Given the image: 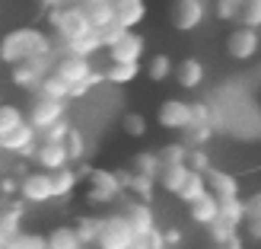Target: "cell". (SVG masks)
Returning <instances> with one entry per match:
<instances>
[{
	"label": "cell",
	"mask_w": 261,
	"mask_h": 249,
	"mask_svg": "<svg viewBox=\"0 0 261 249\" xmlns=\"http://www.w3.org/2000/svg\"><path fill=\"white\" fill-rule=\"evenodd\" d=\"M45 55H55V45H51V35L38 26H19V29H10L0 38V61L7 67L29 58H45Z\"/></svg>",
	"instance_id": "obj_1"
},
{
	"label": "cell",
	"mask_w": 261,
	"mask_h": 249,
	"mask_svg": "<svg viewBox=\"0 0 261 249\" xmlns=\"http://www.w3.org/2000/svg\"><path fill=\"white\" fill-rule=\"evenodd\" d=\"M48 22H51V32L58 35L61 45L93 32V26H89V19H86V10L80 4H64V7L48 10Z\"/></svg>",
	"instance_id": "obj_2"
},
{
	"label": "cell",
	"mask_w": 261,
	"mask_h": 249,
	"mask_svg": "<svg viewBox=\"0 0 261 249\" xmlns=\"http://www.w3.org/2000/svg\"><path fill=\"white\" fill-rule=\"evenodd\" d=\"M134 230H130V224L124 220L121 211H115L109 217H99V233H96V249H127L130 243H134Z\"/></svg>",
	"instance_id": "obj_3"
},
{
	"label": "cell",
	"mask_w": 261,
	"mask_h": 249,
	"mask_svg": "<svg viewBox=\"0 0 261 249\" xmlns=\"http://www.w3.org/2000/svg\"><path fill=\"white\" fill-rule=\"evenodd\" d=\"M86 182H89V195H86V198L93 205H112L124 192L121 189V176L115 173V169H89Z\"/></svg>",
	"instance_id": "obj_4"
},
{
	"label": "cell",
	"mask_w": 261,
	"mask_h": 249,
	"mask_svg": "<svg viewBox=\"0 0 261 249\" xmlns=\"http://www.w3.org/2000/svg\"><path fill=\"white\" fill-rule=\"evenodd\" d=\"M61 119H67V102H58V99H45V96H35L29 115H25V125H29L35 134H42L48 125H55Z\"/></svg>",
	"instance_id": "obj_5"
},
{
	"label": "cell",
	"mask_w": 261,
	"mask_h": 249,
	"mask_svg": "<svg viewBox=\"0 0 261 249\" xmlns=\"http://www.w3.org/2000/svg\"><path fill=\"white\" fill-rule=\"evenodd\" d=\"M207 19V4L204 0H172L169 7V22L178 32H191Z\"/></svg>",
	"instance_id": "obj_6"
},
{
	"label": "cell",
	"mask_w": 261,
	"mask_h": 249,
	"mask_svg": "<svg viewBox=\"0 0 261 249\" xmlns=\"http://www.w3.org/2000/svg\"><path fill=\"white\" fill-rule=\"evenodd\" d=\"M51 74V55L45 58H29V61H19L10 67V80L16 83L19 89H38V83H42V77Z\"/></svg>",
	"instance_id": "obj_7"
},
{
	"label": "cell",
	"mask_w": 261,
	"mask_h": 249,
	"mask_svg": "<svg viewBox=\"0 0 261 249\" xmlns=\"http://www.w3.org/2000/svg\"><path fill=\"white\" fill-rule=\"evenodd\" d=\"M226 55L232 61H252L261 48V32L258 29H245V26H236L229 35H226Z\"/></svg>",
	"instance_id": "obj_8"
},
{
	"label": "cell",
	"mask_w": 261,
	"mask_h": 249,
	"mask_svg": "<svg viewBox=\"0 0 261 249\" xmlns=\"http://www.w3.org/2000/svg\"><path fill=\"white\" fill-rule=\"evenodd\" d=\"M156 122H160V128H166V131H185L188 125H191V102H185V99H163L160 102V109H156Z\"/></svg>",
	"instance_id": "obj_9"
},
{
	"label": "cell",
	"mask_w": 261,
	"mask_h": 249,
	"mask_svg": "<svg viewBox=\"0 0 261 249\" xmlns=\"http://www.w3.org/2000/svg\"><path fill=\"white\" fill-rule=\"evenodd\" d=\"M16 192H19V198L25 201V205H48V201H55V189H51V173H29L19 186H16Z\"/></svg>",
	"instance_id": "obj_10"
},
{
	"label": "cell",
	"mask_w": 261,
	"mask_h": 249,
	"mask_svg": "<svg viewBox=\"0 0 261 249\" xmlns=\"http://www.w3.org/2000/svg\"><path fill=\"white\" fill-rule=\"evenodd\" d=\"M143 55H147V38H143L137 29L134 32H124L118 42L109 48L112 64H140Z\"/></svg>",
	"instance_id": "obj_11"
},
{
	"label": "cell",
	"mask_w": 261,
	"mask_h": 249,
	"mask_svg": "<svg viewBox=\"0 0 261 249\" xmlns=\"http://www.w3.org/2000/svg\"><path fill=\"white\" fill-rule=\"evenodd\" d=\"M121 214H124V220L130 224V230H134V237L137 240H143L147 233H153L156 227V214H153V205H147V201H127L124 208H121Z\"/></svg>",
	"instance_id": "obj_12"
},
{
	"label": "cell",
	"mask_w": 261,
	"mask_h": 249,
	"mask_svg": "<svg viewBox=\"0 0 261 249\" xmlns=\"http://www.w3.org/2000/svg\"><path fill=\"white\" fill-rule=\"evenodd\" d=\"M93 71H96V67H93V61H89V58H73V55H61L55 64H51V74H58L67 86L86 80Z\"/></svg>",
	"instance_id": "obj_13"
},
{
	"label": "cell",
	"mask_w": 261,
	"mask_h": 249,
	"mask_svg": "<svg viewBox=\"0 0 261 249\" xmlns=\"http://www.w3.org/2000/svg\"><path fill=\"white\" fill-rule=\"evenodd\" d=\"M112 16L121 29L134 32L147 19V0H112Z\"/></svg>",
	"instance_id": "obj_14"
},
{
	"label": "cell",
	"mask_w": 261,
	"mask_h": 249,
	"mask_svg": "<svg viewBox=\"0 0 261 249\" xmlns=\"http://www.w3.org/2000/svg\"><path fill=\"white\" fill-rule=\"evenodd\" d=\"M38 147V134L29 128V125H19V128H13L10 134L0 138V150H7V153H19V156H32Z\"/></svg>",
	"instance_id": "obj_15"
},
{
	"label": "cell",
	"mask_w": 261,
	"mask_h": 249,
	"mask_svg": "<svg viewBox=\"0 0 261 249\" xmlns=\"http://www.w3.org/2000/svg\"><path fill=\"white\" fill-rule=\"evenodd\" d=\"M204 186H207V192H211L214 198H239V179L232 173H226V169L211 166L204 173Z\"/></svg>",
	"instance_id": "obj_16"
},
{
	"label": "cell",
	"mask_w": 261,
	"mask_h": 249,
	"mask_svg": "<svg viewBox=\"0 0 261 249\" xmlns=\"http://www.w3.org/2000/svg\"><path fill=\"white\" fill-rule=\"evenodd\" d=\"M172 77L178 80L181 89H198L207 80V71H204V64L198 58H181L178 64H172Z\"/></svg>",
	"instance_id": "obj_17"
},
{
	"label": "cell",
	"mask_w": 261,
	"mask_h": 249,
	"mask_svg": "<svg viewBox=\"0 0 261 249\" xmlns=\"http://www.w3.org/2000/svg\"><path fill=\"white\" fill-rule=\"evenodd\" d=\"M35 163L45 169V173H55V169H64V166H70V160H67V150H64V144H48V141H42L35 147Z\"/></svg>",
	"instance_id": "obj_18"
},
{
	"label": "cell",
	"mask_w": 261,
	"mask_h": 249,
	"mask_svg": "<svg viewBox=\"0 0 261 249\" xmlns=\"http://www.w3.org/2000/svg\"><path fill=\"white\" fill-rule=\"evenodd\" d=\"M45 246H48V249H86L83 240L76 237L73 224H58V227L45 237Z\"/></svg>",
	"instance_id": "obj_19"
},
{
	"label": "cell",
	"mask_w": 261,
	"mask_h": 249,
	"mask_svg": "<svg viewBox=\"0 0 261 249\" xmlns=\"http://www.w3.org/2000/svg\"><path fill=\"white\" fill-rule=\"evenodd\" d=\"M188 217H191V224L207 227V224L217 217V198H214L211 192H204L201 198H194V201L188 205Z\"/></svg>",
	"instance_id": "obj_20"
},
{
	"label": "cell",
	"mask_w": 261,
	"mask_h": 249,
	"mask_svg": "<svg viewBox=\"0 0 261 249\" xmlns=\"http://www.w3.org/2000/svg\"><path fill=\"white\" fill-rule=\"evenodd\" d=\"M188 179V166L185 163H175V166H160V173H156V182H160V189L169 192V195H178L181 182Z\"/></svg>",
	"instance_id": "obj_21"
},
{
	"label": "cell",
	"mask_w": 261,
	"mask_h": 249,
	"mask_svg": "<svg viewBox=\"0 0 261 249\" xmlns=\"http://www.w3.org/2000/svg\"><path fill=\"white\" fill-rule=\"evenodd\" d=\"M80 186V176H76V169L64 166V169H55L51 173V189H55V198H70Z\"/></svg>",
	"instance_id": "obj_22"
},
{
	"label": "cell",
	"mask_w": 261,
	"mask_h": 249,
	"mask_svg": "<svg viewBox=\"0 0 261 249\" xmlns=\"http://www.w3.org/2000/svg\"><path fill=\"white\" fill-rule=\"evenodd\" d=\"M153 186H156V179L150 176H140V173H127L124 176V192H130L137 201H153Z\"/></svg>",
	"instance_id": "obj_23"
},
{
	"label": "cell",
	"mask_w": 261,
	"mask_h": 249,
	"mask_svg": "<svg viewBox=\"0 0 261 249\" xmlns=\"http://www.w3.org/2000/svg\"><path fill=\"white\" fill-rule=\"evenodd\" d=\"M80 7L86 10V19H89V26H93V32L102 29V26H109V22H115L112 0H93V4H80Z\"/></svg>",
	"instance_id": "obj_24"
},
{
	"label": "cell",
	"mask_w": 261,
	"mask_h": 249,
	"mask_svg": "<svg viewBox=\"0 0 261 249\" xmlns=\"http://www.w3.org/2000/svg\"><path fill=\"white\" fill-rule=\"evenodd\" d=\"M64 55H73V58H93L96 51H102V42L96 38V32H89L83 38H73V42H64Z\"/></svg>",
	"instance_id": "obj_25"
},
{
	"label": "cell",
	"mask_w": 261,
	"mask_h": 249,
	"mask_svg": "<svg viewBox=\"0 0 261 249\" xmlns=\"http://www.w3.org/2000/svg\"><path fill=\"white\" fill-rule=\"evenodd\" d=\"M140 74H143L140 64H112V67L102 74V80H109L115 86H127V83H134Z\"/></svg>",
	"instance_id": "obj_26"
},
{
	"label": "cell",
	"mask_w": 261,
	"mask_h": 249,
	"mask_svg": "<svg viewBox=\"0 0 261 249\" xmlns=\"http://www.w3.org/2000/svg\"><path fill=\"white\" fill-rule=\"evenodd\" d=\"M67 93H70V86L64 83L58 74H45V77H42V83H38V89H35V96L58 99V102H67Z\"/></svg>",
	"instance_id": "obj_27"
},
{
	"label": "cell",
	"mask_w": 261,
	"mask_h": 249,
	"mask_svg": "<svg viewBox=\"0 0 261 249\" xmlns=\"http://www.w3.org/2000/svg\"><path fill=\"white\" fill-rule=\"evenodd\" d=\"M217 217L226 220L229 227H242L245 220V211H242V198H217Z\"/></svg>",
	"instance_id": "obj_28"
},
{
	"label": "cell",
	"mask_w": 261,
	"mask_h": 249,
	"mask_svg": "<svg viewBox=\"0 0 261 249\" xmlns=\"http://www.w3.org/2000/svg\"><path fill=\"white\" fill-rule=\"evenodd\" d=\"M204 192H207V186H204V173H191V169H188V179L181 182V189H178V201L191 205L194 198H201Z\"/></svg>",
	"instance_id": "obj_29"
},
{
	"label": "cell",
	"mask_w": 261,
	"mask_h": 249,
	"mask_svg": "<svg viewBox=\"0 0 261 249\" xmlns=\"http://www.w3.org/2000/svg\"><path fill=\"white\" fill-rule=\"evenodd\" d=\"M64 150H67V160L70 163H80L86 156V134L80 128H70L67 138H64Z\"/></svg>",
	"instance_id": "obj_30"
},
{
	"label": "cell",
	"mask_w": 261,
	"mask_h": 249,
	"mask_svg": "<svg viewBox=\"0 0 261 249\" xmlns=\"http://www.w3.org/2000/svg\"><path fill=\"white\" fill-rule=\"evenodd\" d=\"M143 74H147L153 83L169 80V77H172V58H169V55H153L147 61V71H143Z\"/></svg>",
	"instance_id": "obj_31"
},
{
	"label": "cell",
	"mask_w": 261,
	"mask_h": 249,
	"mask_svg": "<svg viewBox=\"0 0 261 249\" xmlns=\"http://www.w3.org/2000/svg\"><path fill=\"white\" fill-rule=\"evenodd\" d=\"M25 122V115L19 106H13V102H0V138L10 134L13 128H19Z\"/></svg>",
	"instance_id": "obj_32"
},
{
	"label": "cell",
	"mask_w": 261,
	"mask_h": 249,
	"mask_svg": "<svg viewBox=\"0 0 261 249\" xmlns=\"http://www.w3.org/2000/svg\"><path fill=\"white\" fill-rule=\"evenodd\" d=\"M204 230H207V237H211V243H214V246H226L232 237H239V230H236V227H229L226 220H220V217H214Z\"/></svg>",
	"instance_id": "obj_33"
},
{
	"label": "cell",
	"mask_w": 261,
	"mask_h": 249,
	"mask_svg": "<svg viewBox=\"0 0 261 249\" xmlns=\"http://www.w3.org/2000/svg\"><path fill=\"white\" fill-rule=\"evenodd\" d=\"M188 156V147L181 141H172V144H163L160 153H156V160H160V166H175V163H185Z\"/></svg>",
	"instance_id": "obj_34"
},
{
	"label": "cell",
	"mask_w": 261,
	"mask_h": 249,
	"mask_svg": "<svg viewBox=\"0 0 261 249\" xmlns=\"http://www.w3.org/2000/svg\"><path fill=\"white\" fill-rule=\"evenodd\" d=\"M73 230H76V237L83 240V246H93V243H96V233H99V217L80 214V217L73 220Z\"/></svg>",
	"instance_id": "obj_35"
},
{
	"label": "cell",
	"mask_w": 261,
	"mask_h": 249,
	"mask_svg": "<svg viewBox=\"0 0 261 249\" xmlns=\"http://www.w3.org/2000/svg\"><path fill=\"white\" fill-rule=\"evenodd\" d=\"M7 249H48V246H45V233L19 230L16 237H10V240H7Z\"/></svg>",
	"instance_id": "obj_36"
},
{
	"label": "cell",
	"mask_w": 261,
	"mask_h": 249,
	"mask_svg": "<svg viewBox=\"0 0 261 249\" xmlns=\"http://www.w3.org/2000/svg\"><path fill=\"white\" fill-rule=\"evenodd\" d=\"M211 134H214V125H188L181 131V144L185 147H204L211 141Z\"/></svg>",
	"instance_id": "obj_37"
},
{
	"label": "cell",
	"mask_w": 261,
	"mask_h": 249,
	"mask_svg": "<svg viewBox=\"0 0 261 249\" xmlns=\"http://www.w3.org/2000/svg\"><path fill=\"white\" fill-rule=\"evenodd\" d=\"M130 173H140V176L156 179V173H160V160H156V153L153 150H140L134 156V163H130Z\"/></svg>",
	"instance_id": "obj_38"
},
{
	"label": "cell",
	"mask_w": 261,
	"mask_h": 249,
	"mask_svg": "<svg viewBox=\"0 0 261 249\" xmlns=\"http://www.w3.org/2000/svg\"><path fill=\"white\" fill-rule=\"evenodd\" d=\"M239 26H245V29H261V0H245V4L239 7Z\"/></svg>",
	"instance_id": "obj_39"
},
{
	"label": "cell",
	"mask_w": 261,
	"mask_h": 249,
	"mask_svg": "<svg viewBox=\"0 0 261 249\" xmlns=\"http://www.w3.org/2000/svg\"><path fill=\"white\" fill-rule=\"evenodd\" d=\"M121 131L127 138H143L150 131V125H147V119H143L140 112H124L121 115Z\"/></svg>",
	"instance_id": "obj_40"
},
{
	"label": "cell",
	"mask_w": 261,
	"mask_h": 249,
	"mask_svg": "<svg viewBox=\"0 0 261 249\" xmlns=\"http://www.w3.org/2000/svg\"><path fill=\"white\" fill-rule=\"evenodd\" d=\"M185 166L191 169V173H207V169H211V156H207V150H204V147H188Z\"/></svg>",
	"instance_id": "obj_41"
},
{
	"label": "cell",
	"mask_w": 261,
	"mask_h": 249,
	"mask_svg": "<svg viewBox=\"0 0 261 249\" xmlns=\"http://www.w3.org/2000/svg\"><path fill=\"white\" fill-rule=\"evenodd\" d=\"M96 83H102V71H93V74L86 77V80L73 83V86H70V93H67V99H83V96H86V93H89V89H93Z\"/></svg>",
	"instance_id": "obj_42"
},
{
	"label": "cell",
	"mask_w": 261,
	"mask_h": 249,
	"mask_svg": "<svg viewBox=\"0 0 261 249\" xmlns=\"http://www.w3.org/2000/svg\"><path fill=\"white\" fill-rule=\"evenodd\" d=\"M70 128H73V125H70L67 119H61V122H55V125H48V128L42 131V138H45L48 144H64V138H67Z\"/></svg>",
	"instance_id": "obj_43"
},
{
	"label": "cell",
	"mask_w": 261,
	"mask_h": 249,
	"mask_svg": "<svg viewBox=\"0 0 261 249\" xmlns=\"http://www.w3.org/2000/svg\"><path fill=\"white\" fill-rule=\"evenodd\" d=\"M124 32H127V29H121L118 22H109V26H102V29H96V38L102 42V48H112Z\"/></svg>",
	"instance_id": "obj_44"
},
{
	"label": "cell",
	"mask_w": 261,
	"mask_h": 249,
	"mask_svg": "<svg viewBox=\"0 0 261 249\" xmlns=\"http://www.w3.org/2000/svg\"><path fill=\"white\" fill-rule=\"evenodd\" d=\"M191 125H214V112L204 102H191Z\"/></svg>",
	"instance_id": "obj_45"
},
{
	"label": "cell",
	"mask_w": 261,
	"mask_h": 249,
	"mask_svg": "<svg viewBox=\"0 0 261 249\" xmlns=\"http://www.w3.org/2000/svg\"><path fill=\"white\" fill-rule=\"evenodd\" d=\"M242 4H245V0H217V16L220 19H236Z\"/></svg>",
	"instance_id": "obj_46"
},
{
	"label": "cell",
	"mask_w": 261,
	"mask_h": 249,
	"mask_svg": "<svg viewBox=\"0 0 261 249\" xmlns=\"http://www.w3.org/2000/svg\"><path fill=\"white\" fill-rule=\"evenodd\" d=\"M242 211H245V220H255V224H261V195L255 192L249 201H242ZM242 220V224H245Z\"/></svg>",
	"instance_id": "obj_47"
},
{
	"label": "cell",
	"mask_w": 261,
	"mask_h": 249,
	"mask_svg": "<svg viewBox=\"0 0 261 249\" xmlns=\"http://www.w3.org/2000/svg\"><path fill=\"white\" fill-rule=\"evenodd\" d=\"M242 227H245V237H249V240H255V243L261 240V224H255V220H245Z\"/></svg>",
	"instance_id": "obj_48"
},
{
	"label": "cell",
	"mask_w": 261,
	"mask_h": 249,
	"mask_svg": "<svg viewBox=\"0 0 261 249\" xmlns=\"http://www.w3.org/2000/svg\"><path fill=\"white\" fill-rule=\"evenodd\" d=\"M211 249H245V240L242 237H232L226 246H211Z\"/></svg>",
	"instance_id": "obj_49"
},
{
	"label": "cell",
	"mask_w": 261,
	"mask_h": 249,
	"mask_svg": "<svg viewBox=\"0 0 261 249\" xmlns=\"http://www.w3.org/2000/svg\"><path fill=\"white\" fill-rule=\"evenodd\" d=\"M13 192H16V182H13V179H4V182H0V195H13Z\"/></svg>",
	"instance_id": "obj_50"
},
{
	"label": "cell",
	"mask_w": 261,
	"mask_h": 249,
	"mask_svg": "<svg viewBox=\"0 0 261 249\" xmlns=\"http://www.w3.org/2000/svg\"><path fill=\"white\" fill-rule=\"evenodd\" d=\"M38 4H42L45 10H55V7H64V4H67V0H38Z\"/></svg>",
	"instance_id": "obj_51"
},
{
	"label": "cell",
	"mask_w": 261,
	"mask_h": 249,
	"mask_svg": "<svg viewBox=\"0 0 261 249\" xmlns=\"http://www.w3.org/2000/svg\"><path fill=\"white\" fill-rule=\"evenodd\" d=\"M127 249H150V246H147V243H143V240H134V243H130V246H127Z\"/></svg>",
	"instance_id": "obj_52"
},
{
	"label": "cell",
	"mask_w": 261,
	"mask_h": 249,
	"mask_svg": "<svg viewBox=\"0 0 261 249\" xmlns=\"http://www.w3.org/2000/svg\"><path fill=\"white\" fill-rule=\"evenodd\" d=\"M0 249H7V237H4V230H0Z\"/></svg>",
	"instance_id": "obj_53"
},
{
	"label": "cell",
	"mask_w": 261,
	"mask_h": 249,
	"mask_svg": "<svg viewBox=\"0 0 261 249\" xmlns=\"http://www.w3.org/2000/svg\"><path fill=\"white\" fill-rule=\"evenodd\" d=\"M76 4H93V0H76Z\"/></svg>",
	"instance_id": "obj_54"
},
{
	"label": "cell",
	"mask_w": 261,
	"mask_h": 249,
	"mask_svg": "<svg viewBox=\"0 0 261 249\" xmlns=\"http://www.w3.org/2000/svg\"><path fill=\"white\" fill-rule=\"evenodd\" d=\"M0 208H4V198H0Z\"/></svg>",
	"instance_id": "obj_55"
}]
</instances>
